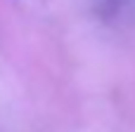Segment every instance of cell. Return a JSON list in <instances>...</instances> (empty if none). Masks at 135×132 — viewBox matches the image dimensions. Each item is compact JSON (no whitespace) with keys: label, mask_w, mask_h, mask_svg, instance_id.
Here are the masks:
<instances>
[]
</instances>
